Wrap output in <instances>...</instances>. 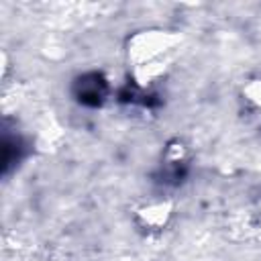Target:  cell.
Listing matches in <instances>:
<instances>
[{"mask_svg": "<svg viewBox=\"0 0 261 261\" xmlns=\"http://www.w3.org/2000/svg\"><path fill=\"white\" fill-rule=\"evenodd\" d=\"M181 37L167 29H145L126 41V59L133 65V75L141 86L159 77L169 61V55L179 47Z\"/></svg>", "mask_w": 261, "mask_h": 261, "instance_id": "obj_1", "label": "cell"}, {"mask_svg": "<svg viewBox=\"0 0 261 261\" xmlns=\"http://www.w3.org/2000/svg\"><path fill=\"white\" fill-rule=\"evenodd\" d=\"M173 218V202L171 200H151L141 204L135 210V220L141 228H145L147 232H157L163 230L169 220Z\"/></svg>", "mask_w": 261, "mask_h": 261, "instance_id": "obj_2", "label": "cell"}, {"mask_svg": "<svg viewBox=\"0 0 261 261\" xmlns=\"http://www.w3.org/2000/svg\"><path fill=\"white\" fill-rule=\"evenodd\" d=\"M243 94L245 98L257 108L261 110V77H255V80H249L243 88Z\"/></svg>", "mask_w": 261, "mask_h": 261, "instance_id": "obj_3", "label": "cell"}, {"mask_svg": "<svg viewBox=\"0 0 261 261\" xmlns=\"http://www.w3.org/2000/svg\"><path fill=\"white\" fill-rule=\"evenodd\" d=\"M259 224H261V208H259Z\"/></svg>", "mask_w": 261, "mask_h": 261, "instance_id": "obj_4", "label": "cell"}]
</instances>
